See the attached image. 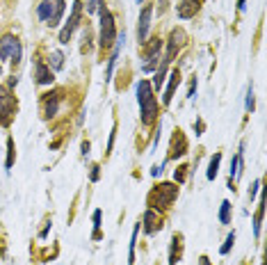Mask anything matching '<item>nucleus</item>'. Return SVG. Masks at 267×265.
<instances>
[{
    "label": "nucleus",
    "mask_w": 267,
    "mask_h": 265,
    "mask_svg": "<svg viewBox=\"0 0 267 265\" xmlns=\"http://www.w3.org/2000/svg\"><path fill=\"white\" fill-rule=\"evenodd\" d=\"M137 103H140V110H142V124L144 126H153L155 119H158V112H160V106H158L155 92L148 80H140L137 82Z\"/></svg>",
    "instance_id": "nucleus-1"
},
{
    "label": "nucleus",
    "mask_w": 267,
    "mask_h": 265,
    "mask_svg": "<svg viewBox=\"0 0 267 265\" xmlns=\"http://www.w3.org/2000/svg\"><path fill=\"white\" fill-rule=\"evenodd\" d=\"M176 197H178V186H174V183H160L148 194V208L160 212V208H169L174 204Z\"/></svg>",
    "instance_id": "nucleus-2"
},
{
    "label": "nucleus",
    "mask_w": 267,
    "mask_h": 265,
    "mask_svg": "<svg viewBox=\"0 0 267 265\" xmlns=\"http://www.w3.org/2000/svg\"><path fill=\"white\" fill-rule=\"evenodd\" d=\"M100 30H98V46L100 51H110L117 41V26H114V16L107 7H100Z\"/></svg>",
    "instance_id": "nucleus-3"
},
{
    "label": "nucleus",
    "mask_w": 267,
    "mask_h": 265,
    "mask_svg": "<svg viewBox=\"0 0 267 265\" xmlns=\"http://www.w3.org/2000/svg\"><path fill=\"white\" fill-rule=\"evenodd\" d=\"M64 9H67L64 0H39L37 2V16L50 27L60 26L62 16H64Z\"/></svg>",
    "instance_id": "nucleus-4"
},
{
    "label": "nucleus",
    "mask_w": 267,
    "mask_h": 265,
    "mask_svg": "<svg viewBox=\"0 0 267 265\" xmlns=\"http://www.w3.org/2000/svg\"><path fill=\"white\" fill-rule=\"evenodd\" d=\"M21 57H23V46L21 41L12 34H5L0 39V60H9L12 64H19Z\"/></svg>",
    "instance_id": "nucleus-5"
},
{
    "label": "nucleus",
    "mask_w": 267,
    "mask_h": 265,
    "mask_svg": "<svg viewBox=\"0 0 267 265\" xmlns=\"http://www.w3.org/2000/svg\"><path fill=\"white\" fill-rule=\"evenodd\" d=\"M162 46H165V41L160 39V37H155V39H151V44H144V62H142V71H153L155 64H158V60H160V51Z\"/></svg>",
    "instance_id": "nucleus-6"
},
{
    "label": "nucleus",
    "mask_w": 267,
    "mask_h": 265,
    "mask_svg": "<svg viewBox=\"0 0 267 265\" xmlns=\"http://www.w3.org/2000/svg\"><path fill=\"white\" fill-rule=\"evenodd\" d=\"M185 41H187V37H185V32L180 30V27H174L171 30V34H169V41H167V53H165V64H171L174 62V57L178 55V51L183 46H185Z\"/></svg>",
    "instance_id": "nucleus-7"
},
{
    "label": "nucleus",
    "mask_w": 267,
    "mask_h": 265,
    "mask_svg": "<svg viewBox=\"0 0 267 265\" xmlns=\"http://www.w3.org/2000/svg\"><path fill=\"white\" fill-rule=\"evenodd\" d=\"M16 112V101L7 89H0V128L9 126V121L14 119Z\"/></svg>",
    "instance_id": "nucleus-8"
},
{
    "label": "nucleus",
    "mask_w": 267,
    "mask_h": 265,
    "mask_svg": "<svg viewBox=\"0 0 267 265\" xmlns=\"http://www.w3.org/2000/svg\"><path fill=\"white\" fill-rule=\"evenodd\" d=\"M80 19H82V2H75L73 9H71V19H69L67 26L60 30V44H69V41H71L75 27L80 26Z\"/></svg>",
    "instance_id": "nucleus-9"
},
{
    "label": "nucleus",
    "mask_w": 267,
    "mask_h": 265,
    "mask_svg": "<svg viewBox=\"0 0 267 265\" xmlns=\"http://www.w3.org/2000/svg\"><path fill=\"white\" fill-rule=\"evenodd\" d=\"M151 16H153V5H146L140 12V23H137V41L144 46L148 39V30H151Z\"/></svg>",
    "instance_id": "nucleus-10"
},
{
    "label": "nucleus",
    "mask_w": 267,
    "mask_h": 265,
    "mask_svg": "<svg viewBox=\"0 0 267 265\" xmlns=\"http://www.w3.org/2000/svg\"><path fill=\"white\" fill-rule=\"evenodd\" d=\"M142 224H144V233H146V236H153V233H158L162 229L160 212L153 211V208H146L144 217H142Z\"/></svg>",
    "instance_id": "nucleus-11"
},
{
    "label": "nucleus",
    "mask_w": 267,
    "mask_h": 265,
    "mask_svg": "<svg viewBox=\"0 0 267 265\" xmlns=\"http://www.w3.org/2000/svg\"><path fill=\"white\" fill-rule=\"evenodd\" d=\"M41 110H44V117H46V119L55 117L57 110H60V94L57 92L44 94V99H41Z\"/></svg>",
    "instance_id": "nucleus-12"
},
{
    "label": "nucleus",
    "mask_w": 267,
    "mask_h": 265,
    "mask_svg": "<svg viewBox=\"0 0 267 265\" xmlns=\"http://www.w3.org/2000/svg\"><path fill=\"white\" fill-rule=\"evenodd\" d=\"M185 153H187V139L180 131H176L174 139H171V151H169L167 160H176V158H180V156H185Z\"/></svg>",
    "instance_id": "nucleus-13"
},
{
    "label": "nucleus",
    "mask_w": 267,
    "mask_h": 265,
    "mask_svg": "<svg viewBox=\"0 0 267 265\" xmlns=\"http://www.w3.org/2000/svg\"><path fill=\"white\" fill-rule=\"evenodd\" d=\"M34 78H37V85H53V71L48 69V64H44L41 60L34 62Z\"/></svg>",
    "instance_id": "nucleus-14"
},
{
    "label": "nucleus",
    "mask_w": 267,
    "mask_h": 265,
    "mask_svg": "<svg viewBox=\"0 0 267 265\" xmlns=\"http://www.w3.org/2000/svg\"><path fill=\"white\" fill-rule=\"evenodd\" d=\"M199 7H201V0H180L178 7H176L178 19H192V16H196Z\"/></svg>",
    "instance_id": "nucleus-15"
},
{
    "label": "nucleus",
    "mask_w": 267,
    "mask_h": 265,
    "mask_svg": "<svg viewBox=\"0 0 267 265\" xmlns=\"http://www.w3.org/2000/svg\"><path fill=\"white\" fill-rule=\"evenodd\" d=\"M178 85H180V71H178V69H174V71L169 73V85H167V89H165V96H162V103H165V106L171 103L174 92H176V87H178Z\"/></svg>",
    "instance_id": "nucleus-16"
},
{
    "label": "nucleus",
    "mask_w": 267,
    "mask_h": 265,
    "mask_svg": "<svg viewBox=\"0 0 267 265\" xmlns=\"http://www.w3.org/2000/svg\"><path fill=\"white\" fill-rule=\"evenodd\" d=\"M62 66H64V55L60 51H53V53L48 55V69L50 71H60Z\"/></svg>",
    "instance_id": "nucleus-17"
},
{
    "label": "nucleus",
    "mask_w": 267,
    "mask_h": 265,
    "mask_svg": "<svg viewBox=\"0 0 267 265\" xmlns=\"http://www.w3.org/2000/svg\"><path fill=\"white\" fill-rule=\"evenodd\" d=\"M180 256V236H174L171 238V247H169V265H176Z\"/></svg>",
    "instance_id": "nucleus-18"
},
{
    "label": "nucleus",
    "mask_w": 267,
    "mask_h": 265,
    "mask_svg": "<svg viewBox=\"0 0 267 265\" xmlns=\"http://www.w3.org/2000/svg\"><path fill=\"white\" fill-rule=\"evenodd\" d=\"M167 69L169 66L165 64V62H162V66L160 69H158V71H155V78H153V92H160V87H162V82H165V76H167Z\"/></svg>",
    "instance_id": "nucleus-19"
},
{
    "label": "nucleus",
    "mask_w": 267,
    "mask_h": 265,
    "mask_svg": "<svg viewBox=\"0 0 267 265\" xmlns=\"http://www.w3.org/2000/svg\"><path fill=\"white\" fill-rule=\"evenodd\" d=\"M219 162H221V153H215L213 160H210V167H208V181L217 179V172H219Z\"/></svg>",
    "instance_id": "nucleus-20"
},
{
    "label": "nucleus",
    "mask_w": 267,
    "mask_h": 265,
    "mask_svg": "<svg viewBox=\"0 0 267 265\" xmlns=\"http://www.w3.org/2000/svg\"><path fill=\"white\" fill-rule=\"evenodd\" d=\"M142 229V222L140 224H135L133 229V238H130V249H128V265H135V242H137V233Z\"/></svg>",
    "instance_id": "nucleus-21"
},
{
    "label": "nucleus",
    "mask_w": 267,
    "mask_h": 265,
    "mask_svg": "<svg viewBox=\"0 0 267 265\" xmlns=\"http://www.w3.org/2000/svg\"><path fill=\"white\" fill-rule=\"evenodd\" d=\"M263 215H265V204L261 201V206H258V211H256L254 215V233H256V238L261 236V224H263Z\"/></svg>",
    "instance_id": "nucleus-22"
},
{
    "label": "nucleus",
    "mask_w": 267,
    "mask_h": 265,
    "mask_svg": "<svg viewBox=\"0 0 267 265\" xmlns=\"http://www.w3.org/2000/svg\"><path fill=\"white\" fill-rule=\"evenodd\" d=\"M231 201H221V211H219V222L221 224H231Z\"/></svg>",
    "instance_id": "nucleus-23"
},
{
    "label": "nucleus",
    "mask_w": 267,
    "mask_h": 265,
    "mask_svg": "<svg viewBox=\"0 0 267 265\" xmlns=\"http://www.w3.org/2000/svg\"><path fill=\"white\" fill-rule=\"evenodd\" d=\"M14 158H16V153H14V139H12V137H7V162H5L7 169H12Z\"/></svg>",
    "instance_id": "nucleus-24"
},
{
    "label": "nucleus",
    "mask_w": 267,
    "mask_h": 265,
    "mask_svg": "<svg viewBox=\"0 0 267 265\" xmlns=\"http://www.w3.org/2000/svg\"><path fill=\"white\" fill-rule=\"evenodd\" d=\"M85 7H87V14H98L103 0H85Z\"/></svg>",
    "instance_id": "nucleus-25"
},
{
    "label": "nucleus",
    "mask_w": 267,
    "mask_h": 265,
    "mask_svg": "<svg viewBox=\"0 0 267 265\" xmlns=\"http://www.w3.org/2000/svg\"><path fill=\"white\" fill-rule=\"evenodd\" d=\"M235 245V231H231L226 236V242H224V245H221V249H219V254H224V256H226L228 252H231V247Z\"/></svg>",
    "instance_id": "nucleus-26"
},
{
    "label": "nucleus",
    "mask_w": 267,
    "mask_h": 265,
    "mask_svg": "<svg viewBox=\"0 0 267 265\" xmlns=\"http://www.w3.org/2000/svg\"><path fill=\"white\" fill-rule=\"evenodd\" d=\"M100 211H94V240H100Z\"/></svg>",
    "instance_id": "nucleus-27"
},
{
    "label": "nucleus",
    "mask_w": 267,
    "mask_h": 265,
    "mask_svg": "<svg viewBox=\"0 0 267 265\" xmlns=\"http://www.w3.org/2000/svg\"><path fill=\"white\" fill-rule=\"evenodd\" d=\"M185 174H187V167H185V165H180L178 169H176V174H174L176 181H178V183H183V181H185Z\"/></svg>",
    "instance_id": "nucleus-28"
},
{
    "label": "nucleus",
    "mask_w": 267,
    "mask_h": 265,
    "mask_svg": "<svg viewBox=\"0 0 267 265\" xmlns=\"http://www.w3.org/2000/svg\"><path fill=\"white\" fill-rule=\"evenodd\" d=\"M98 169H100L98 165H94V167H92V174H89V181H92V183H96V181H98V176H100Z\"/></svg>",
    "instance_id": "nucleus-29"
},
{
    "label": "nucleus",
    "mask_w": 267,
    "mask_h": 265,
    "mask_svg": "<svg viewBox=\"0 0 267 265\" xmlns=\"http://www.w3.org/2000/svg\"><path fill=\"white\" fill-rule=\"evenodd\" d=\"M254 110V89H249L247 94V112H251Z\"/></svg>",
    "instance_id": "nucleus-30"
},
{
    "label": "nucleus",
    "mask_w": 267,
    "mask_h": 265,
    "mask_svg": "<svg viewBox=\"0 0 267 265\" xmlns=\"http://www.w3.org/2000/svg\"><path fill=\"white\" fill-rule=\"evenodd\" d=\"M194 92H196V78H192V82H190V89H187V99H194Z\"/></svg>",
    "instance_id": "nucleus-31"
},
{
    "label": "nucleus",
    "mask_w": 267,
    "mask_h": 265,
    "mask_svg": "<svg viewBox=\"0 0 267 265\" xmlns=\"http://www.w3.org/2000/svg\"><path fill=\"white\" fill-rule=\"evenodd\" d=\"M258 187H261V181H256V183H254V187L249 190V199H251V201H254V199H256V192H258Z\"/></svg>",
    "instance_id": "nucleus-32"
},
{
    "label": "nucleus",
    "mask_w": 267,
    "mask_h": 265,
    "mask_svg": "<svg viewBox=\"0 0 267 265\" xmlns=\"http://www.w3.org/2000/svg\"><path fill=\"white\" fill-rule=\"evenodd\" d=\"M194 131H199L196 135H201V131H203V121H196V124H194Z\"/></svg>",
    "instance_id": "nucleus-33"
},
{
    "label": "nucleus",
    "mask_w": 267,
    "mask_h": 265,
    "mask_svg": "<svg viewBox=\"0 0 267 265\" xmlns=\"http://www.w3.org/2000/svg\"><path fill=\"white\" fill-rule=\"evenodd\" d=\"M48 231H50V222H46V229H44V231H41L39 236H41V238H46V236H48Z\"/></svg>",
    "instance_id": "nucleus-34"
},
{
    "label": "nucleus",
    "mask_w": 267,
    "mask_h": 265,
    "mask_svg": "<svg viewBox=\"0 0 267 265\" xmlns=\"http://www.w3.org/2000/svg\"><path fill=\"white\" fill-rule=\"evenodd\" d=\"M199 265H210V259H208V256H201V259H199Z\"/></svg>",
    "instance_id": "nucleus-35"
},
{
    "label": "nucleus",
    "mask_w": 267,
    "mask_h": 265,
    "mask_svg": "<svg viewBox=\"0 0 267 265\" xmlns=\"http://www.w3.org/2000/svg\"><path fill=\"white\" fill-rule=\"evenodd\" d=\"M19 85V78H16V76H12V78H9V87H16Z\"/></svg>",
    "instance_id": "nucleus-36"
},
{
    "label": "nucleus",
    "mask_w": 267,
    "mask_h": 265,
    "mask_svg": "<svg viewBox=\"0 0 267 265\" xmlns=\"http://www.w3.org/2000/svg\"><path fill=\"white\" fill-rule=\"evenodd\" d=\"M82 156H89V142H85V144H82Z\"/></svg>",
    "instance_id": "nucleus-37"
},
{
    "label": "nucleus",
    "mask_w": 267,
    "mask_h": 265,
    "mask_svg": "<svg viewBox=\"0 0 267 265\" xmlns=\"http://www.w3.org/2000/svg\"><path fill=\"white\" fill-rule=\"evenodd\" d=\"M244 5H247V0H238V9H240V12L244 9Z\"/></svg>",
    "instance_id": "nucleus-38"
},
{
    "label": "nucleus",
    "mask_w": 267,
    "mask_h": 265,
    "mask_svg": "<svg viewBox=\"0 0 267 265\" xmlns=\"http://www.w3.org/2000/svg\"><path fill=\"white\" fill-rule=\"evenodd\" d=\"M0 76H2V64H0Z\"/></svg>",
    "instance_id": "nucleus-39"
},
{
    "label": "nucleus",
    "mask_w": 267,
    "mask_h": 265,
    "mask_svg": "<svg viewBox=\"0 0 267 265\" xmlns=\"http://www.w3.org/2000/svg\"><path fill=\"white\" fill-rule=\"evenodd\" d=\"M140 2H142V0H140Z\"/></svg>",
    "instance_id": "nucleus-40"
}]
</instances>
